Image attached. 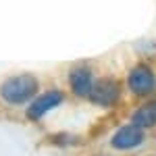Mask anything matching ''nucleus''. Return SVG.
<instances>
[{
	"label": "nucleus",
	"instance_id": "nucleus-4",
	"mask_svg": "<svg viewBox=\"0 0 156 156\" xmlns=\"http://www.w3.org/2000/svg\"><path fill=\"white\" fill-rule=\"evenodd\" d=\"M144 137H146L144 129L131 123V125H123L117 129V133L110 137V146L115 150H133V148L142 146Z\"/></svg>",
	"mask_w": 156,
	"mask_h": 156
},
{
	"label": "nucleus",
	"instance_id": "nucleus-3",
	"mask_svg": "<svg viewBox=\"0 0 156 156\" xmlns=\"http://www.w3.org/2000/svg\"><path fill=\"white\" fill-rule=\"evenodd\" d=\"M127 85H129V90L135 96H148V94L154 92V87H156V75L146 62H140V65H135L129 71Z\"/></svg>",
	"mask_w": 156,
	"mask_h": 156
},
{
	"label": "nucleus",
	"instance_id": "nucleus-7",
	"mask_svg": "<svg viewBox=\"0 0 156 156\" xmlns=\"http://www.w3.org/2000/svg\"><path fill=\"white\" fill-rule=\"evenodd\" d=\"M131 123L142 129H152L156 125V100H146L142 106L133 112Z\"/></svg>",
	"mask_w": 156,
	"mask_h": 156
},
{
	"label": "nucleus",
	"instance_id": "nucleus-2",
	"mask_svg": "<svg viewBox=\"0 0 156 156\" xmlns=\"http://www.w3.org/2000/svg\"><path fill=\"white\" fill-rule=\"evenodd\" d=\"M121 98V87L115 79L110 77H100L94 81L92 85V92H90V100L96 104V106L108 108V106H115Z\"/></svg>",
	"mask_w": 156,
	"mask_h": 156
},
{
	"label": "nucleus",
	"instance_id": "nucleus-1",
	"mask_svg": "<svg viewBox=\"0 0 156 156\" xmlns=\"http://www.w3.org/2000/svg\"><path fill=\"white\" fill-rule=\"evenodd\" d=\"M37 79L31 75H17L0 85V96L9 104H25L37 94Z\"/></svg>",
	"mask_w": 156,
	"mask_h": 156
},
{
	"label": "nucleus",
	"instance_id": "nucleus-5",
	"mask_svg": "<svg viewBox=\"0 0 156 156\" xmlns=\"http://www.w3.org/2000/svg\"><path fill=\"white\" fill-rule=\"evenodd\" d=\"M94 73L90 67L85 65H77L73 67L71 73H69V85H71V92L79 98H90V92H92V85H94Z\"/></svg>",
	"mask_w": 156,
	"mask_h": 156
},
{
	"label": "nucleus",
	"instance_id": "nucleus-6",
	"mask_svg": "<svg viewBox=\"0 0 156 156\" xmlns=\"http://www.w3.org/2000/svg\"><path fill=\"white\" fill-rule=\"evenodd\" d=\"M62 100H65V96H62L60 92H56V90H50V92L42 94V96H36L34 102L27 108V119H31V121L42 119L46 112H50L52 108H56L58 104H62Z\"/></svg>",
	"mask_w": 156,
	"mask_h": 156
}]
</instances>
